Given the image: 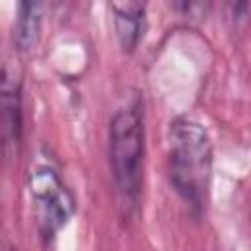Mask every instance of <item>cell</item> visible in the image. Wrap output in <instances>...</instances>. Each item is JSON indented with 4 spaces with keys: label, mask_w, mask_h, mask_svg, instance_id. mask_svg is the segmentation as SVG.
<instances>
[{
    "label": "cell",
    "mask_w": 251,
    "mask_h": 251,
    "mask_svg": "<svg viewBox=\"0 0 251 251\" xmlns=\"http://www.w3.org/2000/svg\"><path fill=\"white\" fill-rule=\"evenodd\" d=\"M169 167L176 192L194 210H204L212 180V143L200 122L180 116L171 124Z\"/></svg>",
    "instance_id": "cell-1"
},
{
    "label": "cell",
    "mask_w": 251,
    "mask_h": 251,
    "mask_svg": "<svg viewBox=\"0 0 251 251\" xmlns=\"http://www.w3.org/2000/svg\"><path fill=\"white\" fill-rule=\"evenodd\" d=\"M2 135L6 149L22 139V94L20 78L8 65L2 69Z\"/></svg>",
    "instance_id": "cell-4"
},
{
    "label": "cell",
    "mask_w": 251,
    "mask_h": 251,
    "mask_svg": "<svg viewBox=\"0 0 251 251\" xmlns=\"http://www.w3.org/2000/svg\"><path fill=\"white\" fill-rule=\"evenodd\" d=\"M29 194L41 235L45 239H53L55 233L73 216L75 210L73 194L63 184L57 171L49 165H39L31 171Z\"/></svg>",
    "instance_id": "cell-3"
},
{
    "label": "cell",
    "mask_w": 251,
    "mask_h": 251,
    "mask_svg": "<svg viewBox=\"0 0 251 251\" xmlns=\"http://www.w3.org/2000/svg\"><path fill=\"white\" fill-rule=\"evenodd\" d=\"M41 31V4L20 2L18 16L14 24V43L20 51H29L35 47Z\"/></svg>",
    "instance_id": "cell-6"
},
{
    "label": "cell",
    "mask_w": 251,
    "mask_h": 251,
    "mask_svg": "<svg viewBox=\"0 0 251 251\" xmlns=\"http://www.w3.org/2000/svg\"><path fill=\"white\" fill-rule=\"evenodd\" d=\"M110 8L114 12V27H116L118 41L124 51L131 53L143 35L145 4L126 0V2H112Z\"/></svg>",
    "instance_id": "cell-5"
},
{
    "label": "cell",
    "mask_w": 251,
    "mask_h": 251,
    "mask_svg": "<svg viewBox=\"0 0 251 251\" xmlns=\"http://www.w3.org/2000/svg\"><path fill=\"white\" fill-rule=\"evenodd\" d=\"M4 251H18V249H14V247H4Z\"/></svg>",
    "instance_id": "cell-7"
},
{
    "label": "cell",
    "mask_w": 251,
    "mask_h": 251,
    "mask_svg": "<svg viewBox=\"0 0 251 251\" xmlns=\"http://www.w3.org/2000/svg\"><path fill=\"white\" fill-rule=\"evenodd\" d=\"M110 161L124 202L135 204L143 163V112L139 102L114 114L110 122Z\"/></svg>",
    "instance_id": "cell-2"
}]
</instances>
